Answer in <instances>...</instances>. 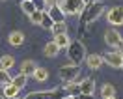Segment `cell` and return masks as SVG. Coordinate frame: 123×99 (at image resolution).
<instances>
[{
  "instance_id": "obj_1",
  "label": "cell",
  "mask_w": 123,
  "mask_h": 99,
  "mask_svg": "<svg viewBox=\"0 0 123 99\" xmlns=\"http://www.w3.org/2000/svg\"><path fill=\"white\" fill-rule=\"evenodd\" d=\"M105 8H106L105 0H93L90 4H86L84 11H82V15H80V32H82L84 36H86L84 26L90 24V23H95V21L105 13Z\"/></svg>"
},
{
  "instance_id": "obj_13",
  "label": "cell",
  "mask_w": 123,
  "mask_h": 99,
  "mask_svg": "<svg viewBox=\"0 0 123 99\" xmlns=\"http://www.w3.org/2000/svg\"><path fill=\"white\" fill-rule=\"evenodd\" d=\"M32 79H34L36 82H47V80H49V69H45V67H41V66H39V67L34 71Z\"/></svg>"
},
{
  "instance_id": "obj_23",
  "label": "cell",
  "mask_w": 123,
  "mask_h": 99,
  "mask_svg": "<svg viewBox=\"0 0 123 99\" xmlns=\"http://www.w3.org/2000/svg\"><path fill=\"white\" fill-rule=\"evenodd\" d=\"M11 80H13V77L9 75V71L0 67V84H4V86H6V84H11Z\"/></svg>"
},
{
  "instance_id": "obj_33",
  "label": "cell",
  "mask_w": 123,
  "mask_h": 99,
  "mask_svg": "<svg viewBox=\"0 0 123 99\" xmlns=\"http://www.w3.org/2000/svg\"><path fill=\"white\" fill-rule=\"evenodd\" d=\"M0 99H6V97H2V95H0Z\"/></svg>"
},
{
  "instance_id": "obj_29",
  "label": "cell",
  "mask_w": 123,
  "mask_h": 99,
  "mask_svg": "<svg viewBox=\"0 0 123 99\" xmlns=\"http://www.w3.org/2000/svg\"><path fill=\"white\" fill-rule=\"evenodd\" d=\"M117 51H121V53H123V41L119 43V47H117Z\"/></svg>"
},
{
  "instance_id": "obj_5",
  "label": "cell",
  "mask_w": 123,
  "mask_h": 99,
  "mask_svg": "<svg viewBox=\"0 0 123 99\" xmlns=\"http://www.w3.org/2000/svg\"><path fill=\"white\" fill-rule=\"evenodd\" d=\"M106 21L112 26H121L123 24V6H114L106 11Z\"/></svg>"
},
{
  "instance_id": "obj_18",
  "label": "cell",
  "mask_w": 123,
  "mask_h": 99,
  "mask_svg": "<svg viewBox=\"0 0 123 99\" xmlns=\"http://www.w3.org/2000/svg\"><path fill=\"white\" fill-rule=\"evenodd\" d=\"M26 82H28V77L23 75V73H17V75L13 77V80H11V84H13V86H17L19 90H23L24 86H26Z\"/></svg>"
},
{
  "instance_id": "obj_8",
  "label": "cell",
  "mask_w": 123,
  "mask_h": 99,
  "mask_svg": "<svg viewBox=\"0 0 123 99\" xmlns=\"http://www.w3.org/2000/svg\"><path fill=\"white\" fill-rule=\"evenodd\" d=\"M86 66L90 69H99L103 64H105V60H103V54H88L86 56Z\"/></svg>"
},
{
  "instance_id": "obj_12",
  "label": "cell",
  "mask_w": 123,
  "mask_h": 99,
  "mask_svg": "<svg viewBox=\"0 0 123 99\" xmlns=\"http://www.w3.org/2000/svg\"><path fill=\"white\" fill-rule=\"evenodd\" d=\"M49 15L52 17L54 23H63V21H65V13L62 11L60 6H52V8H49Z\"/></svg>"
},
{
  "instance_id": "obj_22",
  "label": "cell",
  "mask_w": 123,
  "mask_h": 99,
  "mask_svg": "<svg viewBox=\"0 0 123 99\" xmlns=\"http://www.w3.org/2000/svg\"><path fill=\"white\" fill-rule=\"evenodd\" d=\"M39 26H43L45 30H50L54 26V21H52V17L49 15V11H43V19H41V24Z\"/></svg>"
},
{
  "instance_id": "obj_21",
  "label": "cell",
  "mask_w": 123,
  "mask_h": 99,
  "mask_svg": "<svg viewBox=\"0 0 123 99\" xmlns=\"http://www.w3.org/2000/svg\"><path fill=\"white\" fill-rule=\"evenodd\" d=\"M54 36H60V34H67V23L63 21V23H54V26L50 28Z\"/></svg>"
},
{
  "instance_id": "obj_17",
  "label": "cell",
  "mask_w": 123,
  "mask_h": 99,
  "mask_svg": "<svg viewBox=\"0 0 123 99\" xmlns=\"http://www.w3.org/2000/svg\"><path fill=\"white\" fill-rule=\"evenodd\" d=\"M19 88L17 86H13V84H6L4 86V95H6V99H13V97H21L19 95Z\"/></svg>"
},
{
  "instance_id": "obj_9",
  "label": "cell",
  "mask_w": 123,
  "mask_h": 99,
  "mask_svg": "<svg viewBox=\"0 0 123 99\" xmlns=\"http://www.w3.org/2000/svg\"><path fill=\"white\" fill-rule=\"evenodd\" d=\"M80 92H82V95H93V92H95V80L92 77H86L84 80H80Z\"/></svg>"
},
{
  "instance_id": "obj_19",
  "label": "cell",
  "mask_w": 123,
  "mask_h": 99,
  "mask_svg": "<svg viewBox=\"0 0 123 99\" xmlns=\"http://www.w3.org/2000/svg\"><path fill=\"white\" fill-rule=\"evenodd\" d=\"M116 95V88L114 86H112V84H103V86H101V97L103 99H106V97H114Z\"/></svg>"
},
{
  "instance_id": "obj_15",
  "label": "cell",
  "mask_w": 123,
  "mask_h": 99,
  "mask_svg": "<svg viewBox=\"0 0 123 99\" xmlns=\"http://www.w3.org/2000/svg\"><path fill=\"white\" fill-rule=\"evenodd\" d=\"M13 66H15V58H13L11 54H2V56H0V67L2 69H8L9 71Z\"/></svg>"
},
{
  "instance_id": "obj_14",
  "label": "cell",
  "mask_w": 123,
  "mask_h": 99,
  "mask_svg": "<svg viewBox=\"0 0 123 99\" xmlns=\"http://www.w3.org/2000/svg\"><path fill=\"white\" fill-rule=\"evenodd\" d=\"M60 51H62V49L54 43V39H52V41H49V43L45 45V56H49V58L58 56V54H60Z\"/></svg>"
},
{
  "instance_id": "obj_27",
  "label": "cell",
  "mask_w": 123,
  "mask_h": 99,
  "mask_svg": "<svg viewBox=\"0 0 123 99\" xmlns=\"http://www.w3.org/2000/svg\"><path fill=\"white\" fill-rule=\"evenodd\" d=\"M78 99H95V97H93V95H82V93H80Z\"/></svg>"
},
{
  "instance_id": "obj_31",
  "label": "cell",
  "mask_w": 123,
  "mask_h": 99,
  "mask_svg": "<svg viewBox=\"0 0 123 99\" xmlns=\"http://www.w3.org/2000/svg\"><path fill=\"white\" fill-rule=\"evenodd\" d=\"M106 99H117V97H116V95H114V97H106Z\"/></svg>"
},
{
  "instance_id": "obj_2",
  "label": "cell",
  "mask_w": 123,
  "mask_h": 99,
  "mask_svg": "<svg viewBox=\"0 0 123 99\" xmlns=\"http://www.w3.org/2000/svg\"><path fill=\"white\" fill-rule=\"evenodd\" d=\"M65 51H67V56H69L71 64H75V66H80V64L86 60V56H88V54H86L84 43H82V41H78V39L71 41L69 47H67Z\"/></svg>"
},
{
  "instance_id": "obj_20",
  "label": "cell",
  "mask_w": 123,
  "mask_h": 99,
  "mask_svg": "<svg viewBox=\"0 0 123 99\" xmlns=\"http://www.w3.org/2000/svg\"><path fill=\"white\" fill-rule=\"evenodd\" d=\"M21 4V9H23L26 15L30 17L34 11H36V6H34V0H24V2H19Z\"/></svg>"
},
{
  "instance_id": "obj_30",
  "label": "cell",
  "mask_w": 123,
  "mask_h": 99,
  "mask_svg": "<svg viewBox=\"0 0 123 99\" xmlns=\"http://www.w3.org/2000/svg\"><path fill=\"white\" fill-rule=\"evenodd\" d=\"M82 2H84V4H90V2H92V0H82Z\"/></svg>"
},
{
  "instance_id": "obj_16",
  "label": "cell",
  "mask_w": 123,
  "mask_h": 99,
  "mask_svg": "<svg viewBox=\"0 0 123 99\" xmlns=\"http://www.w3.org/2000/svg\"><path fill=\"white\" fill-rule=\"evenodd\" d=\"M54 43H56V45L63 51V49H67V47H69L71 38L67 36V34H60V36H54Z\"/></svg>"
},
{
  "instance_id": "obj_35",
  "label": "cell",
  "mask_w": 123,
  "mask_h": 99,
  "mask_svg": "<svg viewBox=\"0 0 123 99\" xmlns=\"http://www.w3.org/2000/svg\"><path fill=\"white\" fill-rule=\"evenodd\" d=\"M121 67H123V64H121Z\"/></svg>"
},
{
  "instance_id": "obj_6",
  "label": "cell",
  "mask_w": 123,
  "mask_h": 99,
  "mask_svg": "<svg viewBox=\"0 0 123 99\" xmlns=\"http://www.w3.org/2000/svg\"><path fill=\"white\" fill-rule=\"evenodd\" d=\"M103 60H105V64H108L110 67H121L123 53L121 51H108V53L103 54Z\"/></svg>"
},
{
  "instance_id": "obj_28",
  "label": "cell",
  "mask_w": 123,
  "mask_h": 99,
  "mask_svg": "<svg viewBox=\"0 0 123 99\" xmlns=\"http://www.w3.org/2000/svg\"><path fill=\"white\" fill-rule=\"evenodd\" d=\"M62 99H77V97H73V95H63Z\"/></svg>"
},
{
  "instance_id": "obj_3",
  "label": "cell",
  "mask_w": 123,
  "mask_h": 99,
  "mask_svg": "<svg viewBox=\"0 0 123 99\" xmlns=\"http://www.w3.org/2000/svg\"><path fill=\"white\" fill-rule=\"evenodd\" d=\"M58 6L62 8V11L65 15H82V11L86 8V4L82 0H60Z\"/></svg>"
},
{
  "instance_id": "obj_34",
  "label": "cell",
  "mask_w": 123,
  "mask_h": 99,
  "mask_svg": "<svg viewBox=\"0 0 123 99\" xmlns=\"http://www.w3.org/2000/svg\"><path fill=\"white\" fill-rule=\"evenodd\" d=\"M19 2H24V0H19Z\"/></svg>"
},
{
  "instance_id": "obj_24",
  "label": "cell",
  "mask_w": 123,
  "mask_h": 99,
  "mask_svg": "<svg viewBox=\"0 0 123 99\" xmlns=\"http://www.w3.org/2000/svg\"><path fill=\"white\" fill-rule=\"evenodd\" d=\"M41 19H43V11H39V9H36V11L30 15L32 24H41Z\"/></svg>"
},
{
  "instance_id": "obj_26",
  "label": "cell",
  "mask_w": 123,
  "mask_h": 99,
  "mask_svg": "<svg viewBox=\"0 0 123 99\" xmlns=\"http://www.w3.org/2000/svg\"><path fill=\"white\" fill-rule=\"evenodd\" d=\"M58 4H60V0H47V8H52V6H58Z\"/></svg>"
},
{
  "instance_id": "obj_32",
  "label": "cell",
  "mask_w": 123,
  "mask_h": 99,
  "mask_svg": "<svg viewBox=\"0 0 123 99\" xmlns=\"http://www.w3.org/2000/svg\"><path fill=\"white\" fill-rule=\"evenodd\" d=\"M13 99H23V97H13Z\"/></svg>"
},
{
  "instance_id": "obj_25",
  "label": "cell",
  "mask_w": 123,
  "mask_h": 99,
  "mask_svg": "<svg viewBox=\"0 0 123 99\" xmlns=\"http://www.w3.org/2000/svg\"><path fill=\"white\" fill-rule=\"evenodd\" d=\"M34 6H36V9H39V11H47V0H34Z\"/></svg>"
},
{
  "instance_id": "obj_7",
  "label": "cell",
  "mask_w": 123,
  "mask_h": 99,
  "mask_svg": "<svg viewBox=\"0 0 123 99\" xmlns=\"http://www.w3.org/2000/svg\"><path fill=\"white\" fill-rule=\"evenodd\" d=\"M105 41H106V45L116 47V49H117V47H119V43L123 41V36L116 30V28H108V30L105 32Z\"/></svg>"
},
{
  "instance_id": "obj_11",
  "label": "cell",
  "mask_w": 123,
  "mask_h": 99,
  "mask_svg": "<svg viewBox=\"0 0 123 99\" xmlns=\"http://www.w3.org/2000/svg\"><path fill=\"white\" fill-rule=\"evenodd\" d=\"M8 41H9V45H13V47H21L24 43V34L21 30H13L8 36Z\"/></svg>"
},
{
  "instance_id": "obj_4",
  "label": "cell",
  "mask_w": 123,
  "mask_h": 99,
  "mask_svg": "<svg viewBox=\"0 0 123 99\" xmlns=\"http://www.w3.org/2000/svg\"><path fill=\"white\" fill-rule=\"evenodd\" d=\"M58 75H60L62 80H77L78 75H80V66H75V64L62 66L58 69Z\"/></svg>"
},
{
  "instance_id": "obj_10",
  "label": "cell",
  "mask_w": 123,
  "mask_h": 99,
  "mask_svg": "<svg viewBox=\"0 0 123 99\" xmlns=\"http://www.w3.org/2000/svg\"><path fill=\"white\" fill-rule=\"evenodd\" d=\"M37 67L39 66L34 60H24L23 64H21V67H19V73H23V75H26V77H32L34 71H36Z\"/></svg>"
}]
</instances>
